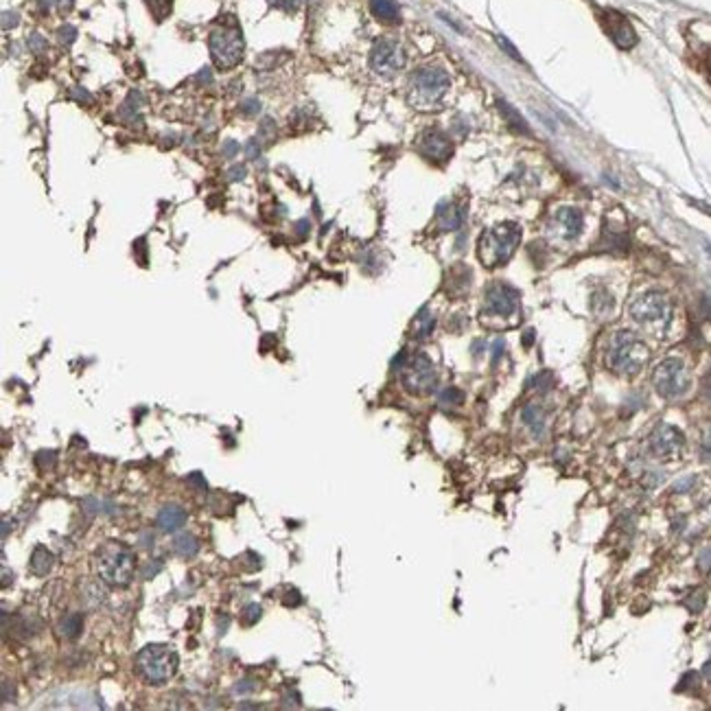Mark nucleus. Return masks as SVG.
<instances>
[{
	"instance_id": "obj_1",
	"label": "nucleus",
	"mask_w": 711,
	"mask_h": 711,
	"mask_svg": "<svg viewBox=\"0 0 711 711\" xmlns=\"http://www.w3.org/2000/svg\"><path fill=\"white\" fill-rule=\"evenodd\" d=\"M648 357H650L648 346L630 330H618L609 342L606 363L613 372L622 376H635L641 372Z\"/></svg>"
},
{
	"instance_id": "obj_2",
	"label": "nucleus",
	"mask_w": 711,
	"mask_h": 711,
	"mask_svg": "<svg viewBox=\"0 0 711 711\" xmlns=\"http://www.w3.org/2000/svg\"><path fill=\"white\" fill-rule=\"evenodd\" d=\"M136 560L128 545L109 541L97 551V572L109 587H128L134 578Z\"/></svg>"
},
{
	"instance_id": "obj_3",
	"label": "nucleus",
	"mask_w": 711,
	"mask_h": 711,
	"mask_svg": "<svg viewBox=\"0 0 711 711\" xmlns=\"http://www.w3.org/2000/svg\"><path fill=\"white\" fill-rule=\"evenodd\" d=\"M521 241V228L517 224H499L486 230L480 239V259L486 267H497L508 261Z\"/></svg>"
},
{
	"instance_id": "obj_4",
	"label": "nucleus",
	"mask_w": 711,
	"mask_h": 711,
	"mask_svg": "<svg viewBox=\"0 0 711 711\" xmlns=\"http://www.w3.org/2000/svg\"><path fill=\"white\" fill-rule=\"evenodd\" d=\"M136 666L149 683L165 685L178 672V655L169 645L151 643L136 655Z\"/></svg>"
},
{
	"instance_id": "obj_5",
	"label": "nucleus",
	"mask_w": 711,
	"mask_h": 711,
	"mask_svg": "<svg viewBox=\"0 0 711 711\" xmlns=\"http://www.w3.org/2000/svg\"><path fill=\"white\" fill-rule=\"evenodd\" d=\"M208 46H211V55H213L215 66L221 68V70H228V68L236 66L243 59L245 44H243L241 29L236 26V24H230V26L221 24V26H217L211 33Z\"/></svg>"
},
{
	"instance_id": "obj_6",
	"label": "nucleus",
	"mask_w": 711,
	"mask_h": 711,
	"mask_svg": "<svg viewBox=\"0 0 711 711\" xmlns=\"http://www.w3.org/2000/svg\"><path fill=\"white\" fill-rule=\"evenodd\" d=\"M630 318L648 328H666L672 318V305L670 300L659 291H648L639 298H635L628 307Z\"/></svg>"
},
{
	"instance_id": "obj_7",
	"label": "nucleus",
	"mask_w": 711,
	"mask_h": 711,
	"mask_svg": "<svg viewBox=\"0 0 711 711\" xmlns=\"http://www.w3.org/2000/svg\"><path fill=\"white\" fill-rule=\"evenodd\" d=\"M655 390L663 399H678L689 388V374L681 359H666L655 368L652 374Z\"/></svg>"
},
{
	"instance_id": "obj_8",
	"label": "nucleus",
	"mask_w": 711,
	"mask_h": 711,
	"mask_svg": "<svg viewBox=\"0 0 711 711\" xmlns=\"http://www.w3.org/2000/svg\"><path fill=\"white\" fill-rule=\"evenodd\" d=\"M401 372H403V385L412 394H429L436 390L438 374H436L431 359L427 355H414L412 359H405Z\"/></svg>"
},
{
	"instance_id": "obj_9",
	"label": "nucleus",
	"mask_w": 711,
	"mask_h": 711,
	"mask_svg": "<svg viewBox=\"0 0 711 711\" xmlns=\"http://www.w3.org/2000/svg\"><path fill=\"white\" fill-rule=\"evenodd\" d=\"M412 88L420 103H434L447 92L449 75L442 68H434V66L420 68L412 77Z\"/></svg>"
},
{
	"instance_id": "obj_10",
	"label": "nucleus",
	"mask_w": 711,
	"mask_h": 711,
	"mask_svg": "<svg viewBox=\"0 0 711 711\" xmlns=\"http://www.w3.org/2000/svg\"><path fill=\"white\" fill-rule=\"evenodd\" d=\"M484 309L491 315L510 318V315H514L517 309H519V291L505 282H495L486 289Z\"/></svg>"
},
{
	"instance_id": "obj_11",
	"label": "nucleus",
	"mask_w": 711,
	"mask_h": 711,
	"mask_svg": "<svg viewBox=\"0 0 711 711\" xmlns=\"http://www.w3.org/2000/svg\"><path fill=\"white\" fill-rule=\"evenodd\" d=\"M405 64V55L401 46L392 40H379L370 53V66L379 75H394L399 72Z\"/></svg>"
},
{
	"instance_id": "obj_12",
	"label": "nucleus",
	"mask_w": 711,
	"mask_h": 711,
	"mask_svg": "<svg viewBox=\"0 0 711 711\" xmlns=\"http://www.w3.org/2000/svg\"><path fill=\"white\" fill-rule=\"evenodd\" d=\"M683 434L672 425H659L650 436V451L655 457H678L683 451Z\"/></svg>"
},
{
	"instance_id": "obj_13",
	"label": "nucleus",
	"mask_w": 711,
	"mask_h": 711,
	"mask_svg": "<svg viewBox=\"0 0 711 711\" xmlns=\"http://www.w3.org/2000/svg\"><path fill=\"white\" fill-rule=\"evenodd\" d=\"M602 22L609 31L611 40L618 44L620 49H633V46L637 44V33H635L633 24H630L620 11L606 9L604 15H602Z\"/></svg>"
},
{
	"instance_id": "obj_14",
	"label": "nucleus",
	"mask_w": 711,
	"mask_h": 711,
	"mask_svg": "<svg viewBox=\"0 0 711 711\" xmlns=\"http://www.w3.org/2000/svg\"><path fill=\"white\" fill-rule=\"evenodd\" d=\"M418 149L425 158H429L431 162L440 165L451 158L453 145L442 132H425L422 138L418 140Z\"/></svg>"
},
{
	"instance_id": "obj_15",
	"label": "nucleus",
	"mask_w": 711,
	"mask_h": 711,
	"mask_svg": "<svg viewBox=\"0 0 711 711\" xmlns=\"http://www.w3.org/2000/svg\"><path fill=\"white\" fill-rule=\"evenodd\" d=\"M582 224H584V219H582V213L578 208L565 206V208H558L556 215H554V226L565 241L576 239V236L582 232Z\"/></svg>"
},
{
	"instance_id": "obj_16",
	"label": "nucleus",
	"mask_w": 711,
	"mask_h": 711,
	"mask_svg": "<svg viewBox=\"0 0 711 711\" xmlns=\"http://www.w3.org/2000/svg\"><path fill=\"white\" fill-rule=\"evenodd\" d=\"M186 519H188L186 510L180 508V505H176V503H171V505H165V508L158 512L155 523L162 532H178L186 523Z\"/></svg>"
},
{
	"instance_id": "obj_17",
	"label": "nucleus",
	"mask_w": 711,
	"mask_h": 711,
	"mask_svg": "<svg viewBox=\"0 0 711 711\" xmlns=\"http://www.w3.org/2000/svg\"><path fill=\"white\" fill-rule=\"evenodd\" d=\"M436 217H438V224H440L442 230H457L464 221V211L451 201H442L436 211Z\"/></svg>"
},
{
	"instance_id": "obj_18",
	"label": "nucleus",
	"mask_w": 711,
	"mask_h": 711,
	"mask_svg": "<svg viewBox=\"0 0 711 711\" xmlns=\"http://www.w3.org/2000/svg\"><path fill=\"white\" fill-rule=\"evenodd\" d=\"M497 105H499L501 114H503L505 123L510 125V130H512V132H517V134H526V136H532L530 125L523 121V116H521V114L517 112V109H514L510 103H505L503 99H499V101H497Z\"/></svg>"
},
{
	"instance_id": "obj_19",
	"label": "nucleus",
	"mask_w": 711,
	"mask_h": 711,
	"mask_svg": "<svg viewBox=\"0 0 711 711\" xmlns=\"http://www.w3.org/2000/svg\"><path fill=\"white\" fill-rule=\"evenodd\" d=\"M523 422H526V427L534 436H539V438L545 436V412L536 403L526 405V409H523Z\"/></svg>"
},
{
	"instance_id": "obj_20",
	"label": "nucleus",
	"mask_w": 711,
	"mask_h": 711,
	"mask_svg": "<svg viewBox=\"0 0 711 711\" xmlns=\"http://www.w3.org/2000/svg\"><path fill=\"white\" fill-rule=\"evenodd\" d=\"M370 9L374 13V18H379L381 22H399V5L397 0H370Z\"/></svg>"
},
{
	"instance_id": "obj_21",
	"label": "nucleus",
	"mask_w": 711,
	"mask_h": 711,
	"mask_svg": "<svg viewBox=\"0 0 711 711\" xmlns=\"http://www.w3.org/2000/svg\"><path fill=\"white\" fill-rule=\"evenodd\" d=\"M173 551H176L180 558H193L199 551V541L193 534H180L176 536V541H173Z\"/></svg>"
},
{
	"instance_id": "obj_22",
	"label": "nucleus",
	"mask_w": 711,
	"mask_h": 711,
	"mask_svg": "<svg viewBox=\"0 0 711 711\" xmlns=\"http://www.w3.org/2000/svg\"><path fill=\"white\" fill-rule=\"evenodd\" d=\"M53 554L46 547H36L33 549V554H31V569H33V574L38 576H44V574H49L51 572V567H53Z\"/></svg>"
},
{
	"instance_id": "obj_23",
	"label": "nucleus",
	"mask_w": 711,
	"mask_h": 711,
	"mask_svg": "<svg viewBox=\"0 0 711 711\" xmlns=\"http://www.w3.org/2000/svg\"><path fill=\"white\" fill-rule=\"evenodd\" d=\"M82 626H84V618L79 613H68L64 620H61L59 624V633L68 637V639H75L79 633H82Z\"/></svg>"
},
{
	"instance_id": "obj_24",
	"label": "nucleus",
	"mask_w": 711,
	"mask_h": 711,
	"mask_svg": "<svg viewBox=\"0 0 711 711\" xmlns=\"http://www.w3.org/2000/svg\"><path fill=\"white\" fill-rule=\"evenodd\" d=\"M434 315L429 313V311H427V309H422L420 313H418V318L414 320V335L418 337V339H425V337H429L431 335V330H434Z\"/></svg>"
},
{
	"instance_id": "obj_25",
	"label": "nucleus",
	"mask_w": 711,
	"mask_h": 711,
	"mask_svg": "<svg viewBox=\"0 0 711 711\" xmlns=\"http://www.w3.org/2000/svg\"><path fill=\"white\" fill-rule=\"evenodd\" d=\"M171 3H173V0H147L149 11L155 18V22H162L167 15L171 13Z\"/></svg>"
},
{
	"instance_id": "obj_26",
	"label": "nucleus",
	"mask_w": 711,
	"mask_h": 711,
	"mask_svg": "<svg viewBox=\"0 0 711 711\" xmlns=\"http://www.w3.org/2000/svg\"><path fill=\"white\" fill-rule=\"evenodd\" d=\"M438 401H440V405H460L464 401V394L457 388H447V390L440 392Z\"/></svg>"
},
{
	"instance_id": "obj_27",
	"label": "nucleus",
	"mask_w": 711,
	"mask_h": 711,
	"mask_svg": "<svg viewBox=\"0 0 711 711\" xmlns=\"http://www.w3.org/2000/svg\"><path fill=\"white\" fill-rule=\"evenodd\" d=\"M77 38V29L75 26H70V24H66V26H61V31H59V40H61V44H72V40Z\"/></svg>"
},
{
	"instance_id": "obj_28",
	"label": "nucleus",
	"mask_w": 711,
	"mask_h": 711,
	"mask_svg": "<svg viewBox=\"0 0 711 711\" xmlns=\"http://www.w3.org/2000/svg\"><path fill=\"white\" fill-rule=\"evenodd\" d=\"M701 453H703V460H709V462H711V427H709V429L705 431V436H703Z\"/></svg>"
},
{
	"instance_id": "obj_29",
	"label": "nucleus",
	"mask_w": 711,
	"mask_h": 711,
	"mask_svg": "<svg viewBox=\"0 0 711 711\" xmlns=\"http://www.w3.org/2000/svg\"><path fill=\"white\" fill-rule=\"evenodd\" d=\"M497 42H499V46H501V49H503L505 53H508V55H510L512 59H517V61H523V59H521V55H519V51H517V49H514V46H512V44H510L508 40H505V38H501V36H499V38H497Z\"/></svg>"
},
{
	"instance_id": "obj_30",
	"label": "nucleus",
	"mask_w": 711,
	"mask_h": 711,
	"mask_svg": "<svg viewBox=\"0 0 711 711\" xmlns=\"http://www.w3.org/2000/svg\"><path fill=\"white\" fill-rule=\"evenodd\" d=\"M259 618H261V606L250 604V606L245 609V624H254Z\"/></svg>"
},
{
	"instance_id": "obj_31",
	"label": "nucleus",
	"mask_w": 711,
	"mask_h": 711,
	"mask_svg": "<svg viewBox=\"0 0 711 711\" xmlns=\"http://www.w3.org/2000/svg\"><path fill=\"white\" fill-rule=\"evenodd\" d=\"M29 46H31V49H33L36 53H40V51L44 49V46H46V42H44L38 33H33V36L29 38Z\"/></svg>"
},
{
	"instance_id": "obj_32",
	"label": "nucleus",
	"mask_w": 711,
	"mask_h": 711,
	"mask_svg": "<svg viewBox=\"0 0 711 711\" xmlns=\"http://www.w3.org/2000/svg\"><path fill=\"white\" fill-rule=\"evenodd\" d=\"M259 101L257 99H252V101H245V103H241V109H243V112L245 114H257L259 112Z\"/></svg>"
},
{
	"instance_id": "obj_33",
	"label": "nucleus",
	"mask_w": 711,
	"mask_h": 711,
	"mask_svg": "<svg viewBox=\"0 0 711 711\" xmlns=\"http://www.w3.org/2000/svg\"><path fill=\"white\" fill-rule=\"evenodd\" d=\"M188 482L195 484V486L199 488V491H206V480H204V477L199 475V473H193V475L188 477Z\"/></svg>"
},
{
	"instance_id": "obj_34",
	"label": "nucleus",
	"mask_w": 711,
	"mask_h": 711,
	"mask_svg": "<svg viewBox=\"0 0 711 711\" xmlns=\"http://www.w3.org/2000/svg\"><path fill=\"white\" fill-rule=\"evenodd\" d=\"M236 151H239V145H236L234 140H226V142H224V153H226L228 158H232Z\"/></svg>"
},
{
	"instance_id": "obj_35",
	"label": "nucleus",
	"mask_w": 711,
	"mask_h": 711,
	"mask_svg": "<svg viewBox=\"0 0 711 711\" xmlns=\"http://www.w3.org/2000/svg\"><path fill=\"white\" fill-rule=\"evenodd\" d=\"M272 3L276 5V7H280V9H293L296 7V3H298V0H272Z\"/></svg>"
},
{
	"instance_id": "obj_36",
	"label": "nucleus",
	"mask_w": 711,
	"mask_h": 711,
	"mask_svg": "<svg viewBox=\"0 0 711 711\" xmlns=\"http://www.w3.org/2000/svg\"><path fill=\"white\" fill-rule=\"evenodd\" d=\"M254 687H257V685L252 683V681H241V685H236L234 691H236V694H243V691H252Z\"/></svg>"
},
{
	"instance_id": "obj_37",
	"label": "nucleus",
	"mask_w": 711,
	"mask_h": 711,
	"mask_svg": "<svg viewBox=\"0 0 711 711\" xmlns=\"http://www.w3.org/2000/svg\"><path fill=\"white\" fill-rule=\"evenodd\" d=\"M501 353H503V342H501V339H497V342H495V346H493V361H497V359L501 357Z\"/></svg>"
},
{
	"instance_id": "obj_38",
	"label": "nucleus",
	"mask_w": 711,
	"mask_h": 711,
	"mask_svg": "<svg viewBox=\"0 0 711 711\" xmlns=\"http://www.w3.org/2000/svg\"><path fill=\"white\" fill-rule=\"evenodd\" d=\"M709 558H711V549H707L705 554L701 556V567H703V569H709V567H711V560H709Z\"/></svg>"
},
{
	"instance_id": "obj_39",
	"label": "nucleus",
	"mask_w": 711,
	"mask_h": 711,
	"mask_svg": "<svg viewBox=\"0 0 711 711\" xmlns=\"http://www.w3.org/2000/svg\"><path fill=\"white\" fill-rule=\"evenodd\" d=\"M703 674H705V678H707V681H711V661H707V663H705V668H703Z\"/></svg>"
},
{
	"instance_id": "obj_40",
	"label": "nucleus",
	"mask_w": 711,
	"mask_h": 711,
	"mask_svg": "<svg viewBox=\"0 0 711 711\" xmlns=\"http://www.w3.org/2000/svg\"><path fill=\"white\" fill-rule=\"evenodd\" d=\"M532 339H534V333H532V330H528V335H526V346H530Z\"/></svg>"
},
{
	"instance_id": "obj_41",
	"label": "nucleus",
	"mask_w": 711,
	"mask_h": 711,
	"mask_svg": "<svg viewBox=\"0 0 711 711\" xmlns=\"http://www.w3.org/2000/svg\"><path fill=\"white\" fill-rule=\"evenodd\" d=\"M707 397H709V401H711V388L707 390Z\"/></svg>"
},
{
	"instance_id": "obj_42",
	"label": "nucleus",
	"mask_w": 711,
	"mask_h": 711,
	"mask_svg": "<svg viewBox=\"0 0 711 711\" xmlns=\"http://www.w3.org/2000/svg\"><path fill=\"white\" fill-rule=\"evenodd\" d=\"M709 77H711V61H709Z\"/></svg>"
}]
</instances>
